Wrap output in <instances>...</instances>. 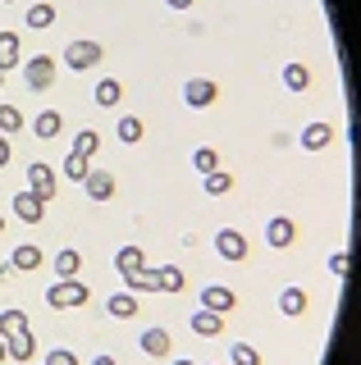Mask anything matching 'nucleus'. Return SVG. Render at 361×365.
Segmentation results:
<instances>
[{
  "mask_svg": "<svg viewBox=\"0 0 361 365\" xmlns=\"http://www.w3.org/2000/svg\"><path fill=\"white\" fill-rule=\"evenodd\" d=\"M92 101H96L101 110H119V101H123V83H119V78H101L96 91H92Z\"/></svg>",
  "mask_w": 361,
  "mask_h": 365,
  "instance_id": "obj_18",
  "label": "nucleus"
},
{
  "mask_svg": "<svg viewBox=\"0 0 361 365\" xmlns=\"http://www.w3.org/2000/svg\"><path fill=\"white\" fill-rule=\"evenodd\" d=\"M229 361H233V365H265L261 351H256L252 342H233V347H229Z\"/></svg>",
  "mask_w": 361,
  "mask_h": 365,
  "instance_id": "obj_32",
  "label": "nucleus"
},
{
  "mask_svg": "<svg viewBox=\"0 0 361 365\" xmlns=\"http://www.w3.org/2000/svg\"><path fill=\"white\" fill-rule=\"evenodd\" d=\"M24 64V37L19 32H0V73H9V68H19Z\"/></svg>",
  "mask_w": 361,
  "mask_h": 365,
  "instance_id": "obj_12",
  "label": "nucleus"
},
{
  "mask_svg": "<svg viewBox=\"0 0 361 365\" xmlns=\"http://www.w3.org/2000/svg\"><path fill=\"white\" fill-rule=\"evenodd\" d=\"M311 83H315V78H311L307 64H298V60L284 64V87H288V91H311Z\"/></svg>",
  "mask_w": 361,
  "mask_h": 365,
  "instance_id": "obj_26",
  "label": "nucleus"
},
{
  "mask_svg": "<svg viewBox=\"0 0 361 365\" xmlns=\"http://www.w3.org/2000/svg\"><path fill=\"white\" fill-rule=\"evenodd\" d=\"M330 142H334V128H330V123H307V128H302V137H298L302 151H325Z\"/></svg>",
  "mask_w": 361,
  "mask_h": 365,
  "instance_id": "obj_15",
  "label": "nucleus"
},
{
  "mask_svg": "<svg viewBox=\"0 0 361 365\" xmlns=\"http://www.w3.org/2000/svg\"><path fill=\"white\" fill-rule=\"evenodd\" d=\"M19 329H28V311H19V306L0 311V334H19Z\"/></svg>",
  "mask_w": 361,
  "mask_h": 365,
  "instance_id": "obj_34",
  "label": "nucleus"
},
{
  "mask_svg": "<svg viewBox=\"0 0 361 365\" xmlns=\"http://www.w3.org/2000/svg\"><path fill=\"white\" fill-rule=\"evenodd\" d=\"M41 365H78V356H73L69 347H55V351H46V361H41Z\"/></svg>",
  "mask_w": 361,
  "mask_h": 365,
  "instance_id": "obj_35",
  "label": "nucleus"
},
{
  "mask_svg": "<svg viewBox=\"0 0 361 365\" xmlns=\"http://www.w3.org/2000/svg\"><path fill=\"white\" fill-rule=\"evenodd\" d=\"M188 329H193L197 338H215L220 329H224V315H215V311H197L193 319H188Z\"/></svg>",
  "mask_w": 361,
  "mask_h": 365,
  "instance_id": "obj_23",
  "label": "nucleus"
},
{
  "mask_svg": "<svg viewBox=\"0 0 361 365\" xmlns=\"http://www.w3.org/2000/svg\"><path fill=\"white\" fill-rule=\"evenodd\" d=\"M101 60H106V46H101L96 37H73L69 46H64V64H69L73 73H87V68H96Z\"/></svg>",
  "mask_w": 361,
  "mask_h": 365,
  "instance_id": "obj_2",
  "label": "nucleus"
},
{
  "mask_svg": "<svg viewBox=\"0 0 361 365\" xmlns=\"http://www.w3.org/2000/svg\"><path fill=\"white\" fill-rule=\"evenodd\" d=\"M193 169H197V174L220 169V151H215V146H197V151H193Z\"/></svg>",
  "mask_w": 361,
  "mask_h": 365,
  "instance_id": "obj_31",
  "label": "nucleus"
},
{
  "mask_svg": "<svg viewBox=\"0 0 361 365\" xmlns=\"http://www.w3.org/2000/svg\"><path fill=\"white\" fill-rule=\"evenodd\" d=\"M0 228H5V215H0Z\"/></svg>",
  "mask_w": 361,
  "mask_h": 365,
  "instance_id": "obj_43",
  "label": "nucleus"
},
{
  "mask_svg": "<svg viewBox=\"0 0 361 365\" xmlns=\"http://www.w3.org/2000/svg\"><path fill=\"white\" fill-rule=\"evenodd\" d=\"M87 169H92V160H87V155H78V151L64 155V178H69V182H83Z\"/></svg>",
  "mask_w": 361,
  "mask_h": 365,
  "instance_id": "obj_29",
  "label": "nucleus"
},
{
  "mask_svg": "<svg viewBox=\"0 0 361 365\" xmlns=\"http://www.w3.org/2000/svg\"><path fill=\"white\" fill-rule=\"evenodd\" d=\"M183 101H188V110H210L220 101V83H215V78H188V83H183Z\"/></svg>",
  "mask_w": 361,
  "mask_h": 365,
  "instance_id": "obj_3",
  "label": "nucleus"
},
{
  "mask_svg": "<svg viewBox=\"0 0 361 365\" xmlns=\"http://www.w3.org/2000/svg\"><path fill=\"white\" fill-rule=\"evenodd\" d=\"M138 292H110L106 297V311H110V319H133L138 315Z\"/></svg>",
  "mask_w": 361,
  "mask_h": 365,
  "instance_id": "obj_17",
  "label": "nucleus"
},
{
  "mask_svg": "<svg viewBox=\"0 0 361 365\" xmlns=\"http://www.w3.org/2000/svg\"><path fill=\"white\" fill-rule=\"evenodd\" d=\"M201 187H206V197H229L238 182H233L229 169H210V174H201Z\"/></svg>",
  "mask_w": 361,
  "mask_h": 365,
  "instance_id": "obj_21",
  "label": "nucleus"
},
{
  "mask_svg": "<svg viewBox=\"0 0 361 365\" xmlns=\"http://www.w3.org/2000/svg\"><path fill=\"white\" fill-rule=\"evenodd\" d=\"M73 151H78V155H87V160H92V155L101 151V133H96V128H83V133H78V137H73Z\"/></svg>",
  "mask_w": 361,
  "mask_h": 365,
  "instance_id": "obj_33",
  "label": "nucleus"
},
{
  "mask_svg": "<svg viewBox=\"0 0 361 365\" xmlns=\"http://www.w3.org/2000/svg\"><path fill=\"white\" fill-rule=\"evenodd\" d=\"M115 137L123 146H138L142 137H146V123L138 119V114H119V123H115Z\"/></svg>",
  "mask_w": 361,
  "mask_h": 365,
  "instance_id": "obj_20",
  "label": "nucleus"
},
{
  "mask_svg": "<svg viewBox=\"0 0 361 365\" xmlns=\"http://www.w3.org/2000/svg\"><path fill=\"white\" fill-rule=\"evenodd\" d=\"M142 351L146 356H169L174 351V338H169V329H161V324H151V329H142Z\"/></svg>",
  "mask_w": 361,
  "mask_h": 365,
  "instance_id": "obj_13",
  "label": "nucleus"
},
{
  "mask_svg": "<svg viewBox=\"0 0 361 365\" xmlns=\"http://www.w3.org/2000/svg\"><path fill=\"white\" fill-rule=\"evenodd\" d=\"M188 288V274L178 265H161L156 269V292H183Z\"/></svg>",
  "mask_w": 361,
  "mask_h": 365,
  "instance_id": "obj_22",
  "label": "nucleus"
},
{
  "mask_svg": "<svg viewBox=\"0 0 361 365\" xmlns=\"http://www.w3.org/2000/svg\"><path fill=\"white\" fill-rule=\"evenodd\" d=\"M123 279H128V292H156V269H151V265L123 274Z\"/></svg>",
  "mask_w": 361,
  "mask_h": 365,
  "instance_id": "obj_30",
  "label": "nucleus"
},
{
  "mask_svg": "<svg viewBox=\"0 0 361 365\" xmlns=\"http://www.w3.org/2000/svg\"><path fill=\"white\" fill-rule=\"evenodd\" d=\"M9 210H14V220H24V224H41V220H46V201L32 197V192H19V197L9 201Z\"/></svg>",
  "mask_w": 361,
  "mask_h": 365,
  "instance_id": "obj_11",
  "label": "nucleus"
},
{
  "mask_svg": "<svg viewBox=\"0 0 361 365\" xmlns=\"http://www.w3.org/2000/svg\"><path fill=\"white\" fill-rule=\"evenodd\" d=\"M215 251H220L224 260L238 265V260L252 256V242H247V233H238V228H220V233H215Z\"/></svg>",
  "mask_w": 361,
  "mask_h": 365,
  "instance_id": "obj_7",
  "label": "nucleus"
},
{
  "mask_svg": "<svg viewBox=\"0 0 361 365\" xmlns=\"http://www.w3.org/2000/svg\"><path fill=\"white\" fill-rule=\"evenodd\" d=\"M298 242V220H288V215H275V220L265 224V247H275V251H284Z\"/></svg>",
  "mask_w": 361,
  "mask_h": 365,
  "instance_id": "obj_10",
  "label": "nucleus"
},
{
  "mask_svg": "<svg viewBox=\"0 0 361 365\" xmlns=\"http://www.w3.org/2000/svg\"><path fill=\"white\" fill-rule=\"evenodd\" d=\"M9 155H14V137H5V133H0V169L9 165Z\"/></svg>",
  "mask_w": 361,
  "mask_h": 365,
  "instance_id": "obj_37",
  "label": "nucleus"
},
{
  "mask_svg": "<svg viewBox=\"0 0 361 365\" xmlns=\"http://www.w3.org/2000/svg\"><path fill=\"white\" fill-rule=\"evenodd\" d=\"M55 279H78V269H83V251L78 247H64V251H55Z\"/></svg>",
  "mask_w": 361,
  "mask_h": 365,
  "instance_id": "obj_19",
  "label": "nucleus"
},
{
  "mask_svg": "<svg viewBox=\"0 0 361 365\" xmlns=\"http://www.w3.org/2000/svg\"><path fill=\"white\" fill-rule=\"evenodd\" d=\"M87 365H119V361H115V356H106V351H101V356H92Z\"/></svg>",
  "mask_w": 361,
  "mask_h": 365,
  "instance_id": "obj_39",
  "label": "nucleus"
},
{
  "mask_svg": "<svg viewBox=\"0 0 361 365\" xmlns=\"http://www.w3.org/2000/svg\"><path fill=\"white\" fill-rule=\"evenodd\" d=\"M330 274H334V279L347 274V251H334V256H330Z\"/></svg>",
  "mask_w": 361,
  "mask_h": 365,
  "instance_id": "obj_36",
  "label": "nucleus"
},
{
  "mask_svg": "<svg viewBox=\"0 0 361 365\" xmlns=\"http://www.w3.org/2000/svg\"><path fill=\"white\" fill-rule=\"evenodd\" d=\"M60 128H64V119H60V110H41L37 119H32V133L41 137V142H51V137H60Z\"/></svg>",
  "mask_w": 361,
  "mask_h": 365,
  "instance_id": "obj_25",
  "label": "nucleus"
},
{
  "mask_svg": "<svg viewBox=\"0 0 361 365\" xmlns=\"http://www.w3.org/2000/svg\"><path fill=\"white\" fill-rule=\"evenodd\" d=\"M174 365H197V361H174Z\"/></svg>",
  "mask_w": 361,
  "mask_h": 365,
  "instance_id": "obj_42",
  "label": "nucleus"
},
{
  "mask_svg": "<svg viewBox=\"0 0 361 365\" xmlns=\"http://www.w3.org/2000/svg\"><path fill=\"white\" fill-rule=\"evenodd\" d=\"M0 365H5V334H0Z\"/></svg>",
  "mask_w": 361,
  "mask_h": 365,
  "instance_id": "obj_41",
  "label": "nucleus"
},
{
  "mask_svg": "<svg viewBox=\"0 0 361 365\" xmlns=\"http://www.w3.org/2000/svg\"><path fill=\"white\" fill-rule=\"evenodd\" d=\"M5 365H9V361H5Z\"/></svg>",
  "mask_w": 361,
  "mask_h": 365,
  "instance_id": "obj_46",
  "label": "nucleus"
},
{
  "mask_svg": "<svg viewBox=\"0 0 361 365\" xmlns=\"http://www.w3.org/2000/svg\"><path fill=\"white\" fill-rule=\"evenodd\" d=\"M28 365H32V361H28Z\"/></svg>",
  "mask_w": 361,
  "mask_h": 365,
  "instance_id": "obj_47",
  "label": "nucleus"
},
{
  "mask_svg": "<svg viewBox=\"0 0 361 365\" xmlns=\"http://www.w3.org/2000/svg\"><path fill=\"white\" fill-rule=\"evenodd\" d=\"M9 279H14V265L5 260V265H0V283H9Z\"/></svg>",
  "mask_w": 361,
  "mask_h": 365,
  "instance_id": "obj_40",
  "label": "nucleus"
},
{
  "mask_svg": "<svg viewBox=\"0 0 361 365\" xmlns=\"http://www.w3.org/2000/svg\"><path fill=\"white\" fill-rule=\"evenodd\" d=\"M165 5H169V9H193L197 0H165Z\"/></svg>",
  "mask_w": 361,
  "mask_h": 365,
  "instance_id": "obj_38",
  "label": "nucleus"
},
{
  "mask_svg": "<svg viewBox=\"0 0 361 365\" xmlns=\"http://www.w3.org/2000/svg\"><path fill=\"white\" fill-rule=\"evenodd\" d=\"M55 19H60V9H55L51 0H41V5H32V9H28V28H32V32H46Z\"/></svg>",
  "mask_w": 361,
  "mask_h": 365,
  "instance_id": "obj_27",
  "label": "nucleus"
},
{
  "mask_svg": "<svg viewBox=\"0 0 361 365\" xmlns=\"http://www.w3.org/2000/svg\"><path fill=\"white\" fill-rule=\"evenodd\" d=\"M0 133H5V137L24 133V110H14V106H5V101H0Z\"/></svg>",
  "mask_w": 361,
  "mask_h": 365,
  "instance_id": "obj_28",
  "label": "nucleus"
},
{
  "mask_svg": "<svg viewBox=\"0 0 361 365\" xmlns=\"http://www.w3.org/2000/svg\"><path fill=\"white\" fill-rule=\"evenodd\" d=\"M55 68H60V60H55V55H32V60H24L28 87H32V91H46V87L55 83Z\"/></svg>",
  "mask_w": 361,
  "mask_h": 365,
  "instance_id": "obj_6",
  "label": "nucleus"
},
{
  "mask_svg": "<svg viewBox=\"0 0 361 365\" xmlns=\"http://www.w3.org/2000/svg\"><path fill=\"white\" fill-rule=\"evenodd\" d=\"M201 311L233 315V311H238V292H233V288H224V283H210V288H201Z\"/></svg>",
  "mask_w": 361,
  "mask_h": 365,
  "instance_id": "obj_8",
  "label": "nucleus"
},
{
  "mask_svg": "<svg viewBox=\"0 0 361 365\" xmlns=\"http://www.w3.org/2000/svg\"><path fill=\"white\" fill-rule=\"evenodd\" d=\"M115 269H119V274L146 269V251H142V247H133V242H128V247H119V251H115Z\"/></svg>",
  "mask_w": 361,
  "mask_h": 365,
  "instance_id": "obj_24",
  "label": "nucleus"
},
{
  "mask_svg": "<svg viewBox=\"0 0 361 365\" xmlns=\"http://www.w3.org/2000/svg\"><path fill=\"white\" fill-rule=\"evenodd\" d=\"M92 302V288L83 279H55L46 288V306L51 311H73V306H87Z\"/></svg>",
  "mask_w": 361,
  "mask_h": 365,
  "instance_id": "obj_1",
  "label": "nucleus"
},
{
  "mask_svg": "<svg viewBox=\"0 0 361 365\" xmlns=\"http://www.w3.org/2000/svg\"><path fill=\"white\" fill-rule=\"evenodd\" d=\"M55 178H60V174H55V169L51 165H41V160H32V165H28V192H32V197H41V201H55V192H60V182H55Z\"/></svg>",
  "mask_w": 361,
  "mask_h": 365,
  "instance_id": "obj_4",
  "label": "nucleus"
},
{
  "mask_svg": "<svg viewBox=\"0 0 361 365\" xmlns=\"http://www.w3.org/2000/svg\"><path fill=\"white\" fill-rule=\"evenodd\" d=\"M83 192L92 201H115V192H119V182L110 169H87V178H83Z\"/></svg>",
  "mask_w": 361,
  "mask_h": 365,
  "instance_id": "obj_9",
  "label": "nucleus"
},
{
  "mask_svg": "<svg viewBox=\"0 0 361 365\" xmlns=\"http://www.w3.org/2000/svg\"><path fill=\"white\" fill-rule=\"evenodd\" d=\"M5 5H14V0H5Z\"/></svg>",
  "mask_w": 361,
  "mask_h": 365,
  "instance_id": "obj_45",
  "label": "nucleus"
},
{
  "mask_svg": "<svg viewBox=\"0 0 361 365\" xmlns=\"http://www.w3.org/2000/svg\"><path fill=\"white\" fill-rule=\"evenodd\" d=\"M9 265H14V274H32V269H41V247L19 242L14 251H9Z\"/></svg>",
  "mask_w": 361,
  "mask_h": 365,
  "instance_id": "obj_14",
  "label": "nucleus"
},
{
  "mask_svg": "<svg viewBox=\"0 0 361 365\" xmlns=\"http://www.w3.org/2000/svg\"><path fill=\"white\" fill-rule=\"evenodd\" d=\"M0 87H5V73H0Z\"/></svg>",
  "mask_w": 361,
  "mask_h": 365,
  "instance_id": "obj_44",
  "label": "nucleus"
},
{
  "mask_svg": "<svg viewBox=\"0 0 361 365\" xmlns=\"http://www.w3.org/2000/svg\"><path fill=\"white\" fill-rule=\"evenodd\" d=\"M32 356H37V334H32V329L5 334V361H9V365H28Z\"/></svg>",
  "mask_w": 361,
  "mask_h": 365,
  "instance_id": "obj_5",
  "label": "nucleus"
},
{
  "mask_svg": "<svg viewBox=\"0 0 361 365\" xmlns=\"http://www.w3.org/2000/svg\"><path fill=\"white\" fill-rule=\"evenodd\" d=\"M279 311H284L288 319L307 315V311H311V297H307V288H284V292H279Z\"/></svg>",
  "mask_w": 361,
  "mask_h": 365,
  "instance_id": "obj_16",
  "label": "nucleus"
}]
</instances>
